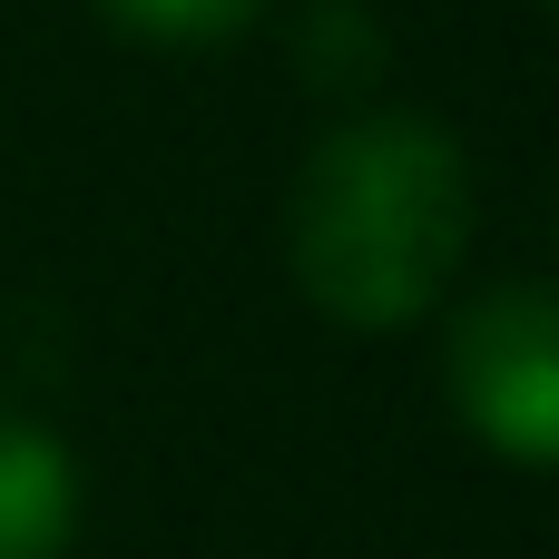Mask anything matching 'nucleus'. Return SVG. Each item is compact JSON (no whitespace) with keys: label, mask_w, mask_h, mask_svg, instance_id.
<instances>
[{"label":"nucleus","mask_w":559,"mask_h":559,"mask_svg":"<svg viewBox=\"0 0 559 559\" xmlns=\"http://www.w3.org/2000/svg\"><path fill=\"white\" fill-rule=\"evenodd\" d=\"M452 403L511 462L550 472L559 452V314L540 285H491L452 324Z\"/></svg>","instance_id":"f03ea898"},{"label":"nucleus","mask_w":559,"mask_h":559,"mask_svg":"<svg viewBox=\"0 0 559 559\" xmlns=\"http://www.w3.org/2000/svg\"><path fill=\"white\" fill-rule=\"evenodd\" d=\"M79 531V462L29 413H0V559H59Z\"/></svg>","instance_id":"7ed1b4c3"},{"label":"nucleus","mask_w":559,"mask_h":559,"mask_svg":"<svg viewBox=\"0 0 559 559\" xmlns=\"http://www.w3.org/2000/svg\"><path fill=\"white\" fill-rule=\"evenodd\" d=\"M285 255L314 314L354 334L423 324L472 255V157L423 108H373L334 128L285 206Z\"/></svg>","instance_id":"f257e3e1"},{"label":"nucleus","mask_w":559,"mask_h":559,"mask_svg":"<svg viewBox=\"0 0 559 559\" xmlns=\"http://www.w3.org/2000/svg\"><path fill=\"white\" fill-rule=\"evenodd\" d=\"M108 20H128V29H147V39H226V29H246L265 0H98Z\"/></svg>","instance_id":"20e7f679"}]
</instances>
